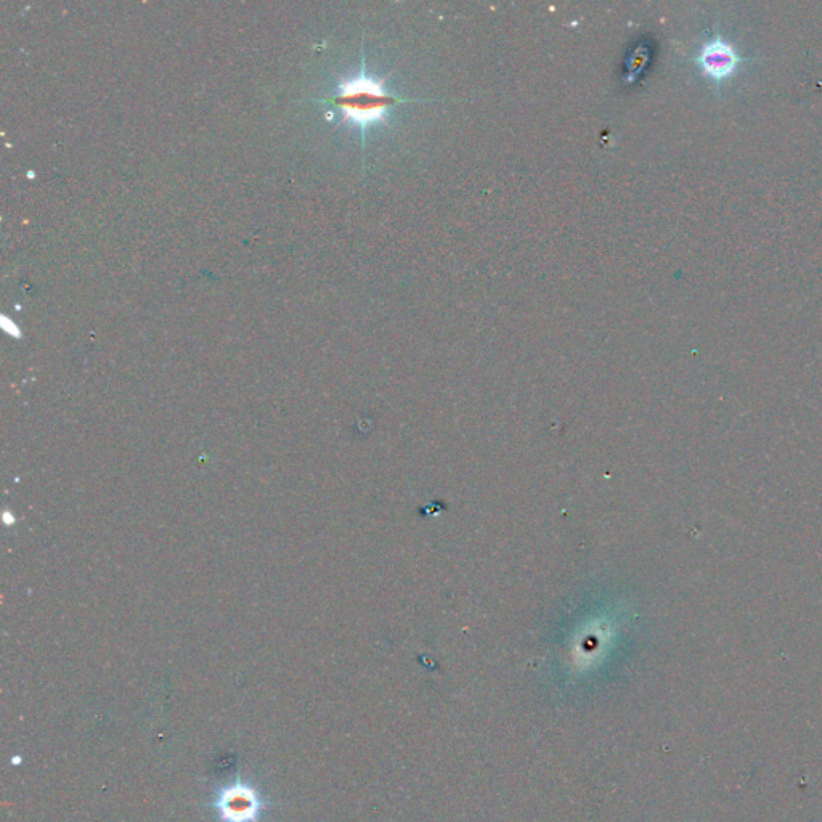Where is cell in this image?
<instances>
[{
  "label": "cell",
  "instance_id": "1",
  "mask_svg": "<svg viewBox=\"0 0 822 822\" xmlns=\"http://www.w3.org/2000/svg\"><path fill=\"white\" fill-rule=\"evenodd\" d=\"M384 82L386 78L376 79L367 74V68L363 63L359 76L342 81L338 87V95L328 100L331 105L338 106L342 111L344 121L360 127L363 142L367 139L368 127L383 123L391 106L408 102V98L395 97L386 92Z\"/></svg>",
  "mask_w": 822,
  "mask_h": 822
},
{
  "label": "cell",
  "instance_id": "2",
  "mask_svg": "<svg viewBox=\"0 0 822 822\" xmlns=\"http://www.w3.org/2000/svg\"><path fill=\"white\" fill-rule=\"evenodd\" d=\"M214 808L222 822H259L264 802L254 787L235 782L220 790Z\"/></svg>",
  "mask_w": 822,
  "mask_h": 822
},
{
  "label": "cell",
  "instance_id": "3",
  "mask_svg": "<svg viewBox=\"0 0 822 822\" xmlns=\"http://www.w3.org/2000/svg\"><path fill=\"white\" fill-rule=\"evenodd\" d=\"M696 62L707 78L721 82L736 74L742 57L731 42L723 37H715L702 45V49L697 53Z\"/></svg>",
  "mask_w": 822,
  "mask_h": 822
}]
</instances>
